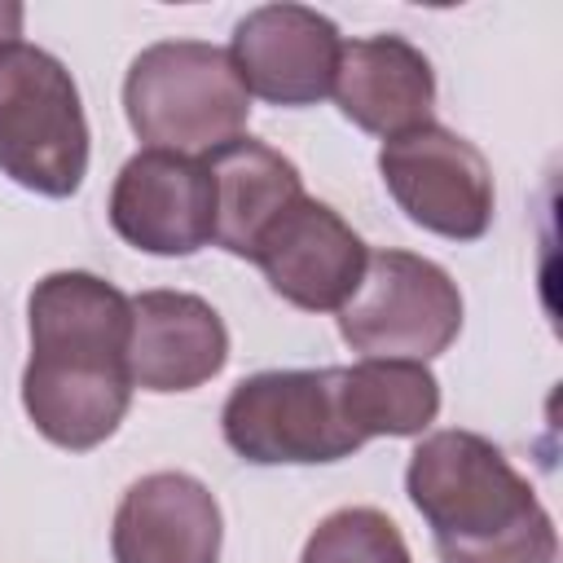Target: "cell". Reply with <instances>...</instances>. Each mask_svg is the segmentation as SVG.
I'll return each mask as SVG.
<instances>
[{
  "label": "cell",
  "mask_w": 563,
  "mask_h": 563,
  "mask_svg": "<svg viewBox=\"0 0 563 563\" xmlns=\"http://www.w3.org/2000/svg\"><path fill=\"white\" fill-rule=\"evenodd\" d=\"M26 330L22 409L35 431L70 453L106 444L132 405V299L97 273L62 268L31 286Z\"/></svg>",
  "instance_id": "cell-1"
},
{
  "label": "cell",
  "mask_w": 563,
  "mask_h": 563,
  "mask_svg": "<svg viewBox=\"0 0 563 563\" xmlns=\"http://www.w3.org/2000/svg\"><path fill=\"white\" fill-rule=\"evenodd\" d=\"M440 563H554L559 532L532 484L475 431H431L405 466Z\"/></svg>",
  "instance_id": "cell-2"
},
{
  "label": "cell",
  "mask_w": 563,
  "mask_h": 563,
  "mask_svg": "<svg viewBox=\"0 0 563 563\" xmlns=\"http://www.w3.org/2000/svg\"><path fill=\"white\" fill-rule=\"evenodd\" d=\"M123 110L145 150L198 158L242 136L251 92L238 79L229 48L202 40H158L128 66Z\"/></svg>",
  "instance_id": "cell-3"
},
{
  "label": "cell",
  "mask_w": 563,
  "mask_h": 563,
  "mask_svg": "<svg viewBox=\"0 0 563 563\" xmlns=\"http://www.w3.org/2000/svg\"><path fill=\"white\" fill-rule=\"evenodd\" d=\"M0 172L44 198L88 176V119L70 70L40 44L0 48Z\"/></svg>",
  "instance_id": "cell-4"
},
{
  "label": "cell",
  "mask_w": 563,
  "mask_h": 563,
  "mask_svg": "<svg viewBox=\"0 0 563 563\" xmlns=\"http://www.w3.org/2000/svg\"><path fill=\"white\" fill-rule=\"evenodd\" d=\"M220 431L229 449L255 466H312L361 449L339 405V365L242 378L220 409Z\"/></svg>",
  "instance_id": "cell-5"
},
{
  "label": "cell",
  "mask_w": 563,
  "mask_h": 563,
  "mask_svg": "<svg viewBox=\"0 0 563 563\" xmlns=\"http://www.w3.org/2000/svg\"><path fill=\"white\" fill-rule=\"evenodd\" d=\"M339 334L361 361H431L462 334V290L427 255L369 251L361 286L339 308Z\"/></svg>",
  "instance_id": "cell-6"
},
{
  "label": "cell",
  "mask_w": 563,
  "mask_h": 563,
  "mask_svg": "<svg viewBox=\"0 0 563 563\" xmlns=\"http://www.w3.org/2000/svg\"><path fill=\"white\" fill-rule=\"evenodd\" d=\"M378 176L396 207L427 233L475 242L493 224V167L453 128L422 123L387 136L378 150Z\"/></svg>",
  "instance_id": "cell-7"
},
{
  "label": "cell",
  "mask_w": 563,
  "mask_h": 563,
  "mask_svg": "<svg viewBox=\"0 0 563 563\" xmlns=\"http://www.w3.org/2000/svg\"><path fill=\"white\" fill-rule=\"evenodd\" d=\"M114 233L145 255H194L216 238V185L202 158L141 150L110 189Z\"/></svg>",
  "instance_id": "cell-8"
},
{
  "label": "cell",
  "mask_w": 563,
  "mask_h": 563,
  "mask_svg": "<svg viewBox=\"0 0 563 563\" xmlns=\"http://www.w3.org/2000/svg\"><path fill=\"white\" fill-rule=\"evenodd\" d=\"M361 233L317 198H295L273 229L260 238L251 264H260L264 282L303 312H339L365 273Z\"/></svg>",
  "instance_id": "cell-9"
},
{
  "label": "cell",
  "mask_w": 563,
  "mask_h": 563,
  "mask_svg": "<svg viewBox=\"0 0 563 563\" xmlns=\"http://www.w3.org/2000/svg\"><path fill=\"white\" fill-rule=\"evenodd\" d=\"M343 35L308 4H260L233 26L229 57L246 92L273 106H317L334 92Z\"/></svg>",
  "instance_id": "cell-10"
},
{
  "label": "cell",
  "mask_w": 563,
  "mask_h": 563,
  "mask_svg": "<svg viewBox=\"0 0 563 563\" xmlns=\"http://www.w3.org/2000/svg\"><path fill=\"white\" fill-rule=\"evenodd\" d=\"M224 519L216 493L185 471L141 475L110 528L114 563H220Z\"/></svg>",
  "instance_id": "cell-11"
},
{
  "label": "cell",
  "mask_w": 563,
  "mask_h": 563,
  "mask_svg": "<svg viewBox=\"0 0 563 563\" xmlns=\"http://www.w3.org/2000/svg\"><path fill=\"white\" fill-rule=\"evenodd\" d=\"M229 361V330L220 312L189 290H141L132 299L128 374L141 391H194Z\"/></svg>",
  "instance_id": "cell-12"
},
{
  "label": "cell",
  "mask_w": 563,
  "mask_h": 563,
  "mask_svg": "<svg viewBox=\"0 0 563 563\" xmlns=\"http://www.w3.org/2000/svg\"><path fill=\"white\" fill-rule=\"evenodd\" d=\"M334 101L343 119L374 136H400L431 123L435 70L422 48L405 35H365L347 40L339 53Z\"/></svg>",
  "instance_id": "cell-13"
},
{
  "label": "cell",
  "mask_w": 563,
  "mask_h": 563,
  "mask_svg": "<svg viewBox=\"0 0 563 563\" xmlns=\"http://www.w3.org/2000/svg\"><path fill=\"white\" fill-rule=\"evenodd\" d=\"M207 172L216 185V246H224L238 260H251L260 238L273 229V220L303 198V176L299 167L255 141V136H233L229 145L207 154Z\"/></svg>",
  "instance_id": "cell-14"
},
{
  "label": "cell",
  "mask_w": 563,
  "mask_h": 563,
  "mask_svg": "<svg viewBox=\"0 0 563 563\" xmlns=\"http://www.w3.org/2000/svg\"><path fill=\"white\" fill-rule=\"evenodd\" d=\"M339 405L356 440L422 435L440 413V378L422 361L339 365Z\"/></svg>",
  "instance_id": "cell-15"
},
{
  "label": "cell",
  "mask_w": 563,
  "mask_h": 563,
  "mask_svg": "<svg viewBox=\"0 0 563 563\" xmlns=\"http://www.w3.org/2000/svg\"><path fill=\"white\" fill-rule=\"evenodd\" d=\"M299 563H413V554L383 510L343 506L312 528Z\"/></svg>",
  "instance_id": "cell-16"
},
{
  "label": "cell",
  "mask_w": 563,
  "mask_h": 563,
  "mask_svg": "<svg viewBox=\"0 0 563 563\" xmlns=\"http://www.w3.org/2000/svg\"><path fill=\"white\" fill-rule=\"evenodd\" d=\"M22 35V4L18 0H0V48L18 44Z\"/></svg>",
  "instance_id": "cell-17"
}]
</instances>
